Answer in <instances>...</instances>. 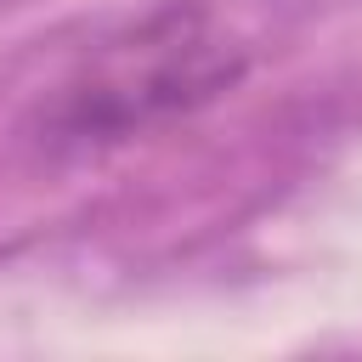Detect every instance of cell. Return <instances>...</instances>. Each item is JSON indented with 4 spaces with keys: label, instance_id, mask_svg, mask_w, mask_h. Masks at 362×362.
<instances>
[{
    "label": "cell",
    "instance_id": "cell-1",
    "mask_svg": "<svg viewBox=\"0 0 362 362\" xmlns=\"http://www.w3.org/2000/svg\"><path fill=\"white\" fill-rule=\"evenodd\" d=\"M243 79V45L204 6H164L130 34L107 40L79 79L62 85L45 130L57 147L124 141L158 119L204 107Z\"/></svg>",
    "mask_w": 362,
    "mask_h": 362
}]
</instances>
